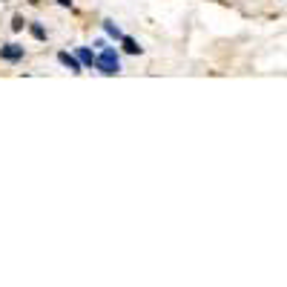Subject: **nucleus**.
Here are the masks:
<instances>
[{"instance_id":"2","label":"nucleus","mask_w":287,"mask_h":287,"mask_svg":"<svg viewBox=\"0 0 287 287\" xmlns=\"http://www.w3.org/2000/svg\"><path fill=\"white\" fill-rule=\"evenodd\" d=\"M0 58H3V61H20V58H23V46L6 43V46H0Z\"/></svg>"},{"instance_id":"7","label":"nucleus","mask_w":287,"mask_h":287,"mask_svg":"<svg viewBox=\"0 0 287 287\" xmlns=\"http://www.w3.org/2000/svg\"><path fill=\"white\" fill-rule=\"evenodd\" d=\"M32 34L37 37V40H46V29H43L40 23H32Z\"/></svg>"},{"instance_id":"4","label":"nucleus","mask_w":287,"mask_h":287,"mask_svg":"<svg viewBox=\"0 0 287 287\" xmlns=\"http://www.w3.org/2000/svg\"><path fill=\"white\" fill-rule=\"evenodd\" d=\"M78 61H81V66H95V55L89 49H78V55H75Z\"/></svg>"},{"instance_id":"5","label":"nucleus","mask_w":287,"mask_h":287,"mask_svg":"<svg viewBox=\"0 0 287 287\" xmlns=\"http://www.w3.org/2000/svg\"><path fill=\"white\" fill-rule=\"evenodd\" d=\"M103 29H106V34H109V37H115V40H121V37H124V32H121L112 20H103Z\"/></svg>"},{"instance_id":"1","label":"nucleus","mask_w":287,"mask_h":287,"mask_svg":"<svg viewBox=\"0 0 287 287\" xmlns=\"http://www.w3.org/2000/svg\"><path fill=\"white\" fill-rule=\"evenodd\" d=\"M95 66L101 69L103 75H118V72H121V61H118V55H115V49L103 46L101 55L95 58Z\"/></svg>"},{"instance_id":"6","label":"nucleus","mask_w":287,"mask_h":287,"mask_svg":"<svg viewBox=\"0 0 287 287\" xmlns=\"http://www.w3.org/2000/svg\"><path fill=\"white\" fill-rule=\"evenodd\" d=\"M121 43H124V49L129 52V55H138V52H141V46H138V40H132V37H127V34L121 37Z\"/></svg>"},{"instance_id":"8","label":"nucleus","mask_w":287,"mask_h":287,"mask_svg":"<svg viewBox=\"0 0 287 287\" xmlns=\"http://www.w3.org/2000/svg\"><path fill=\"white\" fill-rule=\"evenodd\" d=\"M58 3H61V6H72V0H58Z\"/></svg>"},{"instance_id":"3","label":"nucleus","mask_w":287,"mask_h":287,"mask_svg":"<svg viewBox=\"0 0 287 287\" xmlns=\"http://www.w3.org/2000/svg\"><path fill=\"white\" fill-rule=\"evenodd\" d=\"M58 61H61V64H64L66 69H72L75 75H81V72H84V66H81V61H78L75 55H69V52H61V55H58Z\"/></svg>"}]
</instances>
